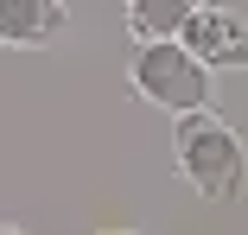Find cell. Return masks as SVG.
<instances>
[{
    "label": "cell",
    "mask_w": 248,
    "mask_h": 235,
    "mask_svg": "<svg viewBox=\"0 0 248 235\" xmlns=\"http://www.w3.org/2000/svg\"><path fill=\"white\" fill-rule=\"evenodd\" d=\"M127 83H134L140 102H153L166 115H185V108L210 102V64L185 38H140L134 58H127Z\"/></svg>",
    "instance_id": "2"
},
{
    "label": "cell",
    "mask_w": 248,
    "mask_h": 235,
    "mask_svg": "<svg viewBox=\"0 0 248 235\" xmlns=\"http://www.w3.org/2000/svg\"><path fill=\"white\" fill-rule=\"evenodd\" d=\"M197 0H127V32L134 38H178Z\"/></svg>",
    "instance_id": "5"
},
{
    "label": "cell",
    "mask_w": 248,
    "mask_h": 235,
    "mask_svg": "<svg viewBox=\"0 0 248 235\" xmlns=\"http://www.w3.org/2000/svg\"><path fill=\"white\" fill-rule=\"evenodd\" d=\"M64 32V0H0V44L38 51Z\"/></svg>",
    "instance_id": "4"
},
{
    "label": "cell",
    "mask_w": 248,
    "mask_h": 235,
    "mask_svg": "<svg viewBox=\"0 0 248 235\" xmlns=\"http://www.w3.org/2000/svg\"><path fill=\"white\" fill-rule=\"evenodd\" d=\"M172 121H178V127H172V159H178L185 184H191L197 197H210V204L235 197L242 178H248L242 133H235L223 115H210V102H204V108H185V115H172Z\"/></svg>",
    "instance_id": "1"
},
{
    "label": "cell",
    "mask_w": 248,
    "mask_h": 235,
    "mask_svg": "<svg viewBox=\"0 0 248 235\" xmlns=\"http://www.w3.org/2000/svg\"><path fill=\"white\" fill-rule=\"evenodd\" d=\"M178 38H185L210 70H248V19L229 13V7H204V0H197L191 19L178 26Z\"/></svg>",
    "instance_id": "3"
}]
</instances>
